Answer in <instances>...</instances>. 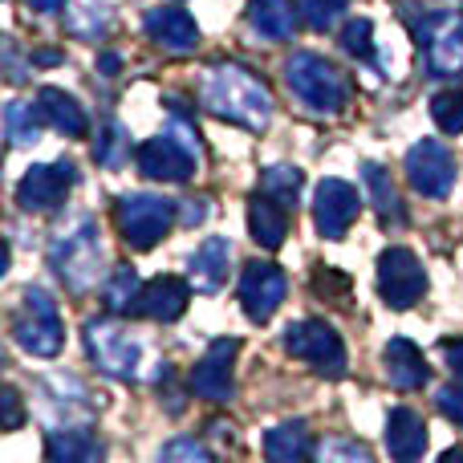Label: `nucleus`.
I'll return each instance as SVG.
<instances>
[{"mask_svg": "<svg viewBox=\"0 0 463 463\" xmlns=\"http://www.w3.org/2000/svg\"><path fill=\"white\" fill-rule=\"evenodd\" d=\"M203 106L216 118L236 122V127L260 135L272 122V94L252 70L244 65H212L203 81Z\"/></svg>", "mask_w": 463, "mask_h": 463, "instance_id": "obj_1", "label": "nucleus"}, {"mask_svg": "<svg viewBox=\"0 0 463 463\" xmlns=\"http://www.w3.org/2000/svg\"><path fill=\"white\" fill-rule=\"evenodd\" d=\"M285 81L297 102H305L313 114H337L350 102V81L334 61L321 53H293L285 61Z\"/></svg>", "mask_w": 463, "mask_h": 463, "instance_id": "obj_2", "label": "nucleus"}, {"mask_svg": "<svg viewBox=\"0 0 463 463\" xmlns=\"http://www.w3.org/2000/svg\"><path fill=\"white\" fill-rule=\"evenodd\" d=\"M8 329H13V342L29 350L33 358H57L65 345L61 313H57V301L45 288H24L13 317H8Z\"/></svg>", "mask_w": 463, "mask_h": 463, "instance_id": "obj_3", "label": "nucleus"}, {"mask_svg": "<svg viewBox=\"0 0 463 463\" xmlns=\"http://www.w3.org/2000/svg\"><path fill=\"white\" fill-rule=\"evenodd\" d=\"M49 269L65 280L70 293H86L98 285V269H102V240H98L94 220H78L70 232L49 244Z\"/></svg>", "mask_w": 463, "mask_h": 463, "instance_id": "obj_4", "label": "nucleus"}, {"mask_svg": "<svg viewBox=\"0 0 463 463\" xmlns=\"http://www.w3.org/2000/svg\"><path fill=\"white\" fill-rule=\"evenodd\" d=\"M114 224H118V236L127 240L135 252H146L155 248L163 236L175 224V203L163 200V195L151 192H135V195H122L114 203Z\"/></svg>", "mask_w": 463, "mask_h": 463, "instance_id": "obj_5", "label": "nucleus"}, {"mask_svg": "<svg viewBox=\"0 0 463 463\" xmlns=\"http://www.w3.org/2000/svg\"><path fill=\"white\" fill-rule=\"evenodd\" d=\"M86 354L102 374L122 378V383H135L138 366H143V345H138L114 317L86 321Z\"/></svg>", "mask_w": 463, "mask_h": 463, "instance_id": "obj_6", "label": "nucleus"}, {"mask_svg": "<svg viewBox=\"0 0 463 463\" xmlns=\"http://www.w3.org/2000/svg\"><path fill=\"white\" fill-rule=\"evenodd\" d=\"M419 49H427L431 78H459L463 73V16L456 13H431V16H407Z\"/></svg>", "mask_w": 463, "mask_h": 463, "instance_id": "obj_7", "label": "nucleus"}, {"mask_svg": "<svg viewBox=\"0 0 463 463\" xmlns=\"http://www.w3.org/2000/svg\"><path fill=\"white\" fill-rule=\"evenodd\" d=\"M285 354L309 362L329 383L345 378V345H342V337H337V329L326 326V321H313V317L293 321V326L285 329Z\"/></svg>", "mask_w": 463, "mask_h": 463, "instance_id": "obj_8", "label": "nucleus"}, {"mask_svg": "<svg viewBox=\"0 0 463 463\" xmlns=\"http://www.w3.org/2000/svg\"><path fill=\"white\" fill-rule=\"evenodd\" d=\"M195 159H200V146L192 138H179V135H155L138 146L135 163L146 179H159V184H187L195 171Z\"/></svg>", "mask_w": 463, "mask_h": 463, "instance_id": "obj_9", "label": "nucleus"}, {"mask_svg": "<svg viewBox=\"0 0 463 463\" xmlns=\"http://www.w3.org/2000/svg\"><path fill=\"white\" fill-rule=\"evenodd\" d=\"M378 293L391 309H411L427 293V272L411 248H386L378 256Z\"/></svg>", "mask_w": 463, "mask_h": 463, "instance_id": "obj_10", "label": "nucleus"}, {"mask_svg": "<svg viewBox=\"0 0 463 463\" xmlns=\"http://www.w3.org/2000/svg\"><path fill=\"white\" fill-rule=\"evenodd\" d=\"M78 184V167L73 163H33L16 184V203L21 212H57L65 195Z\"/></svg>", "mask_w": 463, "mask_h": 463, "instance_id": "obj_11", "label": "nucleus"}, {"mask_svg": "<svg viewBox=\"0 0 463 463\" xmlns=\"http://www.w3.org/2000/svg\"><path fill=\"white\" fill-rule=\"evenodd\" d=\"M407 184L427 200H443L456 187V159L439 138H423L407 151Z\"/></svg>", "mask_w": 463, "mask_h": 463, "instance_id": "obj_12", "label": "nucleus"}, {"mask_svg": "<svg viewBox=\"0 0 463 463\" xmlns=\"http://www.w3.org/2000/svg\"><path fill=\"white\" fill-rule=\"evenodd\" d=\"M362 212V195L345 179H321L317 195H313V224L326 240H345Z\"/></svg>", "mask_w": 463, "mask_h": 463, "instance_id": "obj_13", "label": "nucleus"}, {"mask_svg": "<svg viewBox=\"0 0 463 463\" xmlns=\"http://www.w3.org/2000/svg\"><path fill=\"white\" fill-rule=\"evenodd\" d=\"M285 288H288V280L277 264H269V260L244 264V272H240V309L248 313V321L264 326V321L280 309Z\"/></svg>", "mask_w": 463, "mask_h": 463, "instance_id": "obj_14", "label": "nucleus"}, {"mask_svg": "<svg viewBox=\"0 0 463 463\" xmlns=\"http://www.w3.org/2000/svg\"><path fill=\"white\" fill-rule=\"evenodd\" d=\"M236 354H240L236 337H216V342L208 345V354H203V358L195 362V370H192V391L200 394V399L232 402V394H236V374H232Z\"/></svg>", "mask_w": 463, "mask_h": 463, "instance_id": "obj_15", "label": "nucleus"}, {"mask_svg": "<svg viewBox=\"0 0 463 463\" xmlns=\"http://www.w3.org/2000/svg\"><path fill=\"white\" fill-rule=\"evenodd\" d=\"M146 37L155 41V45L171 49V53H195L200 49V24L192 21V13L179 5H159L146 13L143 21Z\"/></svg>", "mask_w": 463, "mask_h": 463, "instance_id": "obj_16", "label": "nucleus"}, {"mask_svg": "<svg viewBox=\"0 0 463 463\" xmlns=\"http://www.w3.org/2000/svg\"><path fill=\"white\" fill-rule=\"evenodd\" d=\"M192 288L187 280L179 277H155L143 285L135 301V313L138 317H151V321H179L187 313V301H192Z\"/></svg>", "mask_w": 463, "mask_h": 463, "instance_id": "obj_17", "label": "nucleus"}, {"mask_svg": "<svg viewBox=\"0 0 463 463\" xmlns=\"http://www.w3.org/2000/svg\"><path fill=\"white\" fill-rule=\"evenodd\" d=\"M383 370L391 378V386H399V391H423L431 383V366H427L423 350L415 342H407V337H391L386 342Z\"/></svg>", "mask_w": 463, "mask_h": 463, "instance_id": "obj_18", "label": "nucleus"}, {"mask_svg": "<svg viewBox=\"0 0 463 463\" xmlns=\"http://www.w3.org/2000/svg\"><path fill=\"white\" fill-rule=\"evenodd\" d=\"M427 423L419 411L411 407H394L391 415H386V451H391L394 459L411 463V459H423L427 451Z\"/></svg>", "mask_w": 463, "mask_h": 463, "instance_id": "obj_19", "label": "nucleus"}, {"mask_svg": "<svg viewBox=\"0 0 463 463\" xmlns=\"http://www.w3.org/2000/svg\"><path fill=\"white\" fill-rule=\"evenodd\" d=\"M37 110H41V118H45L53 130H61L65 138H86V135H90L86 110H81L78 98L65 94V90L45 86V90L37 94Z\"/></svg>", "mask_w": 463, "mask_h": 463, "instance_id": "obj_20", "label": "nucleus"}, {"mask_svg": "<svg viewBox=\"0 0 463 463\" xmlns=\"http://www.w3.org/2000/svg\"><path fill=\"white\" fill-rule=\"evenodd\" d=\"M228 260H232V244L224 236H208L192 256V285L195 293H220L228 280Z\"/></svg>", "mask_w": 463, "mask_h": 463, "instance_id": "obj_21", "label": "nucleus"}, {"mask_svg": "<svg viewBox=\"0 0 463 463\" xmlns=\"http://www.w3.org/2000/svg\"><path fill=\"white\" fill-rule=\"evenodd\" d=\"M248 228H252L256 244L269 248V252H277V248L285 244V236H288V208L285 203H277L272 195L256 192L252 203H248Z\"/></svg>", "mask_w": 463, "mask_h": 463, "instance_id": "obj_22", "label": "nucleus"}, {"mask_svg": "<svg viewBox=\"0 0 463 463\" xmlns=\"http://www.w3.org/2000/svg\"><path fill=\"white\" fill-rule=\"evenodd\" d=\"M297 16L301 8H293V0H248V24L264 41H288L297 33Z\"/></svg>", "mask_w": 463, "mask_h": 463, "instance_id": "obj_23", "label": "nucleus"}, {"mask_svg": "<svg viewBox=\"0 0 463 463\" xmlns=\"http://www.w3.org/2000/svg\"><path fill=\"white\" fill-rule=\"evenodd\" d=\"M45 456L53 463H94V459L106 456V448L98 435L86 431V427H61V431H49Z\"/></svg>", "mask_w": 463, "mask_h": 463, "instance_id": "obj_24", "label": "nucleus"}, {"mask_svg": "<svg viewBox=\"0 0 463 463\" xmlns=\"http://www.w3.org/2000/svg\"><path fill=\"white\" fill-rule=\"evenodd\" d=\"M264 456H269L272 463H301V459H309V456H313V435H309V427H305L301 419L272 427V431L264 435Z\"/></svg>", "mask_w": 463, "mask_h": 463, "instance_id": "obj_25", "label": "nucleus"}, {"mask_svg": "<svg viewBox=\"0 0 463 463\" xmlns=\"http://www.w3.org/2000/svg\"><path fill=\"white\" fill-rule=\"evenodd\" d=\"M362 184H366L370 192V203H374L378 220H383L386 228H399L402 220H407V212H402V200H399V187L391 184V175H386L378 163H362Z\"/></svg>", "mask_w": 463, "mask_h": 463, "instance_id": "obj_26", "label": "nucleus"}, {"mask_svg": "<svg viewBox=\"0 0 463 463\" xmlns=\"http://www.w3.org/2000/svg\"><path fill=\"white\" fill-rule=\"evenodd\" d=\"M65 29H70L73 37L98 41L110 29V8H106V0H73V5L65 8Z\"/></svg>", "mask_w": 463, "mask_h": 463, "instance_id": "obj_27", "label": "nucleus"}, {"mask_svg": "<svg viewBox=\"0 0 463 463\" xmlns=\"http://www.w3.org/2000/svg\"><path fill=\"white\" fill-rule=\"evenodd\" d=\"M301 187H305L301 167H288V163H272V167H264V175H260V192L272 195L277 203H285V208H297Z\"/></svg>", "mask_w": 463, "mask_h": 463, "instance_id": "obj_28", "label": "nucleus"}, {"mask_svg": "<svg viewBox=\"0 0 463 463\" xmlns=\"http://www.w3.org/2000/svg\"><path fill=\"white\" fill-rule=\"evenodd\" d=\"M138 293H143V280H138V272L130 269V264H118V269L106 277V288H102V301L110 313H130L138 301Z\"/></svg>", "mask_w": 463, "mask_h": 463, "instance_id": "obj_29", "label": "nucleus"}, {"mask_svg": "<svg viewBox=\"0 0 463 463\" xmlns=\"http://www.w3.org/2000/svg\"><path fill=\"white\" fill-rule=\"evenodd\" d=\"M5 135L13 146H29L41 138V110L29 102H8L5 106Z\"/></svg>", "mask_w": 463, "mask_h": 463, "instance_id": "obj_30", "label": "nucleus"}, {"mask_svg": "<svg viewBox=\"0 0 463 463\" xmlns=\"http://www.w3.org/2000/svg\"><path fill=\"white\" fill-rule=\"evenodd\" d=\"M94 159L102 163V167H122V163L130 159V138H127V130L118 127V122H110V127L102 130V138L94 143Z\"/></svg>", "mask_w": 463, "mask_h": 463, "instance_id": "obj_31", "label": "nucleus"}, {"mask_svg": "<svg viewBox=\"0 0 463 463\" xmlns=\"http://www.w3.org/2000/svg\"><path fill=\"white\" fill-rule=\"evenodd\" d=\"M431 118L443 135H459L463 130V90H443L431 98Z\"/></svg>", "mask_w": 463, "mask_h": 463, "instance_id": "obj_32", "label": "nucleus"}, {"mask_svg": "<svg viewBox=\"0 0 463 463\" xmlns=\"http://www.w3.org/2000/svg\"><path fill=\"white\" fill-rule=\"evenodd\" d=\"M297 8H301V16H305V24H309V29L326 33V29H334V24L345 16L350 0H301Z\"/></svg>", "mask_w": 463, "mask_h": 463, "instance_id": "obj_33", "label": "nucleus"}, {"mask_svg": "<svg viewBox=\"0 0 463 463\" xmlns=\"http://www.w3.org/2000/svg\"><path fill=\"white\" fill-rule=\"evenodd\" d=\"M370 37H374V24H370L366 16H358V21H350L342 29V49L350 57H358V61H366V57L374 53V41Z\"/></svg>", "mask_w": 463, "mask_h": 463, "instance_id": "obj_34", "label": "nucleus"}, {"mask_svg": "<svg viewBox=\"0 0 463 463\" xmlns=\"http://www.w3.org/2000/svg\"><path fill=\"white\" fill-rule=\"evenodd\" d=\"M345 288H350V277L345 272H337V269H329V264H321L317 272H313V293L317 297H345Z\"/></svg>", "mask_w": 463, "mask_h": 463, "instance_id": "obj_35", "label": "nucleus"}, {"mask_svg": "<svg viewBox=\"0 0 463 463\" xmlns=\"http://www.w3.org/2000/svg\"><path fill=\"white\" fill-rule=\"evenodd\" d=\"M159 459H212V448L208 443H200V439H171L167 448L159 451Z\"/></svg>", "mask_w": 463, "mask_h": 463, "instance_id": "obj_36", "label": "nucleus"}, {"mask_svg": "<svg viewBox=\"0 0 463 463\" xmlns=\"http://www.w3.org/2000/svg\"><path fill=\"white\" fill-rule=\"evenodd\" d=\"M0 411H5V415H0V427H5V431H16V427L24 423L21 394H16L13 386H5V391H0Z\"/></svg>", "mask_w": 463, "mask_h": 463, "instance_id": "obj_37", "label": "nucleus"}, {"mask_svg": "<svg viewBox=\"0 0 463 463\" xmlns=\"http://www.w3.org/2000/svg\"><path fill=\"white\" fill-rule=\"evenodd\" d=\"M435 402H439L443 419H451L456 427H463V386H443V391L435 394Z\"/></svg>", "mask_w": 463, "mask_h": 463, "instance_id": "obj_38", "label": "nucleus"}, {"mask_svg": "<svg viewBox=\"0 0 463 463\" xmlns=\"http://www.w3.org/2000/svg\"><path fill=\"white\" fill-rule=\"evenodd\" d=\"M321 456L334 459V456H345V459H370V448H362V443H329V448H321Z\"/></svg>", "mask_w": 463, "mask_h": 463, "instance_id": "obj_39", "label": "nucleus"}, {"mask_svg": "<svg viewBox=\"0 0 463 463\" xmlns=\"http://www.w3.org/2000/svg\"><path fill=\"white\" fill-rule=\"evenodd\" d=\"M203 216H208V200H187V208H184V224H187V228H195V224H203Z\"/></svg>", "mask_w": 463, "mask_h": 463, "instance_id": "obj_40", "label": "nucleus"}, {"mask_svg": "<svg viewBox=\"0 0 463 463\" xmlns=\"http://www.w3.org/2000/svg\"><path fill=\"white\" fill-rule=\"evenodd\" d=\"M443 354H448L451 370H456V378L463 383V337H459V342H443Z\"/></svg>", "mask_w": 463, "mask_h": 463, "instance_id": "obj_41", "label": "nucleus"}, {"mask_svg": "<svg viewBox=\"0 0 463 463\" xmlns=\"http://www.w3.org/2000/svg\"><path fill=\"white\" fill-rule=\"evenodd\" d=\"M159 383H171V366H167V362H163V370H159ZM167 411H171V415H179V411H184L179 391H167Z\"/></svg>", "mask_w": 463, "mask_h": 463, "instance_id": "obj_42", "label": "nucleus"}, {"mask_svg": "<svg viewBox=\"0 0 463 463\" xmlns=\"http://www.w3.org/2000/svg\"><path fill=\"white\" fill-rule=\"evenodd\" d=\"M5 65H8V81H21L24 78L21 65H16V45H13V41L5 45Z\"/></svg>", "mask_w": 463, "mask_h": 463, "instance_id": "obj_43", "label": "nucleus"}, {"mask_svg": "<svg viewBox=\"0 0 463 463\" xmlns=\"http://www.w3.org/2000/svg\"><path fill=\"white\" fill-rule=\"evenodd\" d=\"M98 70H102L106 78H114V73L122 70V57L118 53H102V57H98Z\"/></svg>", "mask_w": 463, "mask_h": 463, "instance_id": "obj_44", "label": "nucleus"}, {"mask_svg": "<svg viewBox=\"0 0 463 463\" xmlns=\"http://www.w3.org/2000/svg\"><path fill=\"white\" fill-rule=\"evenodd\" d=\"M65 0H29V8H37V13H57Z\"/></svg>", "mask_w": 463, "mask_h": 463, "instance_id": "obj_45", "label": "nucleus"}, {"mask_svg": "<svg viewBox=\"0 0 463 463\" xmlns=\"http://www.w3.org/2000/svg\"><path fill=\"white\" fill-rule=\"evenodd\" d=\"M443 459H448V463H451V459H463V448H451V451H448V456H443Z\"/></svg>", "mask_w": 463, "mask_h": 463, "instance_id": "obj_46", "label": "nucleus"}]
</instances>
